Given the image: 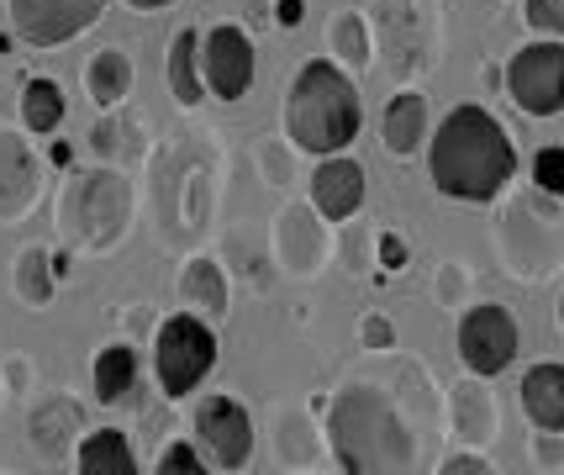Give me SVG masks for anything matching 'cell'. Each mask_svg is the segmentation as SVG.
Here are the masks:
<instances>
[{
  "label": "cell",
  "mask_w": 564,
  "mask_h": 475,
  "mask_svg": "<svg viewBox=\"0 0 564 475\" xmlns=\"http://www.w3.org/2000/svg\"><path fill=\"white\" fill-rule=\"evenodd\" d=\"M507 96L528 117H560L564 111V43L560 37H539V43L512 53V64H507Z\"/></svg>",
  "instance_id": "cell-9"
},
{
  "label": "cell",
  "mask_w": 564,
  "mask_h": 475,
  "mask_svg": "<svg viewBox=\"0 0 564 475\" xmlns=\"http://www.w3.org/2000/svg\"><path fill=\"white\" fill-rule=\"evenodd\" d=\"M212 365H217V333L200 317L180 312L170 323H159V333H153V376H159L164 401L191 397L200 380L212 376Z\"/></svg>",
  "instance_id": "cell-8"
},
{
  "label": "cell",
  "mask_w": 564,
  "mask_h": 475,
  "mask_svg": "<svg viewBox=\"0 0 564 475\" xmlns=\"http://www.w3.org/2000/svg\"><path fill=\"white\" fill-rule=\"evenodd\" d=\"M533 465L539 471H564V433H543L533 439Z\"/></svg>",
  "instance_id": "cell-37"
},
{
  "label": "cell",
  "mask_w": 564,
  "mask_h": 475,
  "mask_svg": "<svg viewBox=\"0 0 564 475\" xmlns=\"http://www.w3.org/2000/svg\"><path fill=\"white\" fill-rule=\"evenodd\" d=\"M322 454L317 428H312V412L295 407V412H280V460L291 471H312V460Z\"/></svg>",
  "instance_id": "cell-30"
},
{
  "label": "cell",
  "mask_w": 564,
  "mask_h": 475,
  "mask_svg": "<svg viewBox=\"0 0 564 475\" xmlns=\"http://www.w3.org/2000/svg\"><path fill=\"white\" fill-rule=\"evenodd\" d=\"M127 6H138V11H159V6H170V0H127Z\"/></svg>",
  "instance_id": "cell-43"
},
{
  "label": "cell",
  "mask_w": 564,
  "mask_h": 475,
  "mask_svg": "<svg viewBox=\"0 0 564 475\" xmlns=\"http://www.w3.org/2000/svg\"><path fill=\"white\" fill-rule=\"evenodd\" d=\"M180 301L191 312H206V317H227V276H221L217 259H185L180 270Z\"/></svg>",
  "instance_id": "cell-24"
},
{
  "label": "cell",
  "mask_w": 564,
  "mask_h": 475,
  "mask_svg": "<svg viewBox=\"0 0 564 475\" xmlns=\"http://www.w3.org/2000/svg\"><path fill=\"white\" fill-rule=\"evenodd\" d=\"M522 22L539 37H564V0H522Z\"/></svg>",
  "instance_id": "cell-31"
},
{
  "label": "cell",
  "mask_w": 564,
  "mask_h": 475,
  "mask_svg": "<svg viewBox=\"0 0 564 475\" xmlns=\"http://www.w3.org/2000/svg\"><path fill=\"white\" fill-rule=\"evenodd\" d=\"M170 90H174L180 106H200V96H206V85H200V32L196 26L174 32V43H170Z\"/></svg>",
  "instance_id": "cell-26"
},
{
  "label": "cell",
  "mask_w": 564,
  "mask_h": 475,
  "mask_svg": "<svg viewBox=\"0 0 564 475\" xmlns=\"http://www.w3.org/2000/svg\"><path fill=\"white\" fill-rule=\"evenodd\" d=\"M227 475H243V471H227Z\"/></svg>",
  "instance_id": "cell-46"
},
{
  "label": "cell",
  "mask_w": 564,
  "mask_h": 475,
  "mask_svg": "<svg viewBox=\"0 0 564 475\" xmlns=\"http://www.w3.org/2000/svg\"><path fill=\"white\" fill-rule=\"evenodd\" d=\"M312 206H317L327 223H348L365 206V170L348 153H327L317 170H312Z\"/></svg>",
  "instance_id": "cell-18"
},
{
  "label": "cell",
  "mask_w": 564,
  "mask_h": 475,
  "mask_svg": "<svg viewBox=\"0 0 564 475\" xmlns=\"http://www.w3.org/2000/svg\"><path fill=\"white\" fill-rule=\"evenodd\" d=\"M469 291V276H465V265H443L438 270V301L443 306H459V296Z\"/></svg>",
  "instance_id": "cell-38"
},
{
  "label": "cell",
  "mask_w": 564,
  "mask_h": 475,
  "mask_svg": "<svg viewBox=\"0 0 564 475\" xmlns=\"http://www.w3.org/2000/svg\"><path fill=\"white\" fill-rule=\"evenodd\" d=\"M85 85H90V100L100 111L127 106V96H132V58L122 48H100L90 58V69H85Z\"/></svg>",
  "instance_id": "cell-25"
},
{
  "label": "cell",
  "mask_w": 564,
  "mask_h": 475,
  "mask_svg": "<svg viewBox=\"0 0 564 475\" xmlns=\"http://www.w3.org/2000/svg\"><path fill=\"white\" fill-rule=\"evenodd\" d=\"M153 475H206V465H200V454L191 444H170V450L159 454Z\"/></svg>",
  "instance_id": "cell-35"
},
{
  "label": "cell",
  "mask_w": 564,
  "mask_h": 475,
  "mask_svg": "<svg viewBox=\"0 0 564 475\" xmlns=\"http://www.w3.org/2000/svg\"><path fill=\"white\" fill-rule=\"evenodd\" d=\"M74 475H138V454H132L122 428H96V433L79 444Z\"/></svg>",
  "instance_id": "cell-22"
},
{
  "label": "cell",
  "mask_w": 564,
  "mask_h": 475,
  "mask_svg": "<svg viewBox=\"0 0 564 475\" xmlns=\"http://www.w3.org/2000/svg\"><path fill=\"white\" fill-rule=\"evenodd\" d=\"M291 475H317V471H291Z\"/></svg>",
  "instance_id": "cell-45"
},
{
  "label": "cell",
  "mask_w": 564,
  "mask_h": 475,
  "mask_svg": "<svg viewBox=\"0 0 564 475\" xmlns=\"http://www.w3.org/2000/svg\"><path fill=\"white\" fill-rule=\"evenodd\" d=\"M496 253L501 270L522 285L560 276L564 265V206L539 185H507L496 212Z\"/></svg>",
  "instance_id": "cell-5"
},
{
  "label": "cell",
  "mask_w": 564,
  "mask_h": 475,
  "mask_svg": "<svg viewBox=\"0 0 564 475\" xmlns=\"http://www.w3.org/2000/svg\"><path fill=\"white\" fill-rule=\"evenodd\" d=\"M221 149L212 132H180L153 153V217L164 249H191L217 217Z\"/></svg>",
  "instance_id": "cell-3"
},
{
  "label": "cell",
  "mask_w": 564,
  "mask_h": 475,
  "mask_svg": "<svg viewBox=\"0 0 564 475\" xmlns=\"http://www.w3.org/2000/svg\"><path fill=\"white\" fill-rule=\"evenodd\" d=\"M517 344H522V327L507 306H469L465 317H459V359H465L469 376H501L507 365L517 359Z\"/></svg>",
  "instance_id": "cell-12"
},
{
  "label": "cell",
  "mask_w": 564,
  "mask_h": 475,
  "mask_svg": "<svg viewBox=\"0 0 564 475\" xmlns=\"http://www.w3.org/2000/svg\"><path fill=\"white\" fill-rule=\"evenodd\" d=\"M322 439L333 444V460L344 475H427L433 439L417 428L386 386L375 380H344L327 397Z\"/></svg>",
  "instance_id": "cell-1"
},
{
  "label": "cell",
  "mask_w": 564,
  "mask_h": 475,
  "mask_svg": "<svg viewBox=\"0 0 564 475\" xmlns=\"http://www.w3.org/2000/svg\"><path fill=\"white\" fill-rule=\"evenodd\" d=\"M11 32L26 48H64L106 17V0H6Z\"/></svg>",
  "instance_id": "cell-10"
},
{
  "label": "cell",
  "mask_w": 564,
  "mask_h": 475,
  "mask_svg": "<svg viewBox=\"0 0 564 475\" xmlns=\"http://www.w3.org/2000/svg\"><path fill=\"white\" fill-rule=\"evenodd\" d=\"M560 327H564V296H560Z\"/></svg>",
  "instance_id": "cell-44"
},
{
  "label": "cell",
  "mask_w": 564,
  "mask_h": 475,
  "mask_svg": "<svg viewBox=\"0 0 564 475\" xmlns=\"http://www.w3.org/2000/svg\"><path fill=\"white\" fill-rule=\"evenodd\" d=\"M533 185L564 201V149H560V143H554V149H539V153H533Z\"/></svg>",
  "instance_id": "cell-32"
},
{
  "label": "cell",
  "mask_w": 564,
  "mask_h": 475,
  "mask_svg": "<svg viewBox=\"0 0 564 475\" xmlns=\"http://www.w3.org/2000/svg\"><path fill=\"white\" fill-rule=\"evenodd\" d=\"M359 344H365L369 354H391L395 349V327L386 312H369L365 323H359Z\"/></svg>",
  "instance_id": "cell-34"
},
{
  "label": "cell",
  "mask_w": 564,
  "mask_h": 475,
  "mask_svg": "<svg viewBox=\"0 0 564 475\" xmlns=\"http://www.w3.org/2000/svg\"><path fill=\"white\" fill-rule=\"evenodd\" d=\"M448 428H454V439H459L465 450L496 444V433H501V401L491 397L486 376H469L448 391Z\"/></svg>",
  "instance_id": "cell-16"
},
{
  "label": "cell",
  "mask_w": 564,
  "mask_h": 475,
  "mask_svg": "<svg viewBox=\"0 0 564 475\" xmlns=\"http://www.w3.org/2000/svg\"><path fill=\"white\" fill-rule=\"evenodd\" d=\"M48 259H53V276H58V280H64V276H69V270H74V253H69V249L48 253Z\"/></svg>",
  "instance_id": "cell-41"
},
{
  "label": "cell",
  "mask_w": 564,
  "mask_h": 475,
  "mask_svg": "<svg viewBox=\"0 0 564 475\" xmlns=\"http://www.w3.org/2000/svg\"><path fill=\"white\" fill-rule=\"evenodd\" d=\"M438 6L433 0H375V32L369 43L380 48L391 79H412L438 64Z\"/></svg>",
  "instance_id": "cell-7"
},
{
  "label": "cell",
  "mask_w": 564,
  "mask_h": 475,
  "mask_svg": "<svg viewBox=\"0 0 564 475\" xmlns=\"http://www.w3.org/2000/svg\"><path fill=\"white\" fill-rule=\"evenodd\" d=\"M132 180L127 170H74L64 180V191L53 201V217H58V238L69 253H111L132 227Z\"/></svg>",
  "instance_id": "cell-6"
},
{
  "label": "cell",
  "mask_w": 564,
  "mask_h": 475,
  "mask_svg": "<svg viewBox=\"0 0 564 475\" xmlns=\"http://www.w3.org/2000/svg\"><path fill=\"white\" fill-rule=\"evenodd\" d=\"M79 428H85L79 401L74 397H48V401H37L32 418H26V444H32V454H37L43 465H64L69 450L79 444Z\"/></svg>",
  "instance_id": "cell-17"
},
{
  "label": "cell",
  "mask_w": 564,
  "mask_h": 475,
  "mask_svg": "<svg viewBox=\"0 0 564 475\" xmlns=\"http://www.w3.org/2000/svg\"><path fill=\"white\" fill-rule=\"evenodd\" d=\"M291 143H274V138H259V164H264V180H270L274 191H285L291 185Z\"/></svg>",
  "instance_id": "cell-33"
},
{
  "label": "cell",
  "mask_w": 564,
  "mask_h": 475,
  "mask_svg": "<svg viewBox=\"0 0 564 475\" xmlns=\"http://www.w3.org/2000/svg\"><path fill=\"white\" fill-rule=\"evenodd\" d=\"M0 475H17V471H0Z\"/></svg>",
  "instance_id": "cell-47"
},
{
  "label": "cell",
  "mask_w": 564,
  "mask_h": 475,
  "mask_svg": "<svg viewBox=\"0 0 564 475\" xmlns=\"http://www.w3.org/2000/svg\"><path fill=\"white\" fill-rule=\"evenodd\" d=\"M48 159H53V164H58V170H69V164H74V149H69V143H53V149H48Z\"/></svg>",
  "instance_id": "cell-42"
},
{
  "label": "cell",
  "mask_w": 564,
  "mask_h": 475,
  "mask_svg": "<svg viewBox=\"0 0 564 475\" xmlns=\"http://www.w3.org/2000/svg\"><path fill=\"white\" fill-rule=\"evenodd\" d=\"M327 53H333V64L338 69H369L375 64V43H369V17L365 11H338L333 22H327Z\"/></svg>",
  "instance_id": "cell-23"
},
{
  "label": "cell",
  "mask_w": 564,
  "mask_h": 475,
  "mask_svg": "<svg viewBox=\"0 0 564 475\" xmlns=\"http://www.w3.org/2000/svg\"><path fill=\"white\" fill-rule=\"evenodd\" d=\"M274 259L295 280H312L327 270V259H333V227H327V217H322L312 201H291L274 217Z\"/></svg>",
  "instance_id": "cell-11"
},
{
  "label": "cell",
  "mask_w": 564,
  "mask_h": 475,
  "mask_svg": "<svg viewBox=\"0 0 564 475\" xmlns=\"http://www.w3.org/2000/svg\"><path fill=\"white\" fill-rule=\"evenodd\" d=\"M274 26H301L306 22V0H274Z\"/></svg>",
  "instance_id": "cell-40"
},
{
  "label": "cell",
  "mask_w": 564,
  "mask_h": 475,
  "mask_svg": "<svg viewBox=\"0 0 564 475\" xmlns=\"http://www.w3.org/2000/svg\"><path fill=\"white\" fill-rule=\"evenodd\" d=\"M427 122H433L427 96H422V90H401V96H391L386 117H380V138H386V149H391L395 159H412V153L427 143Z\"/></svg>",
  "instance_id": "cell-20"
},
{
  "label": "cell",
  "mask_w": 564,
  "mask_h": 475,
  "mask_svg": "<svg viewBox=\"0 0 564 475\" xmlns=\"http://www.w3.org/2000/svg\"><path fill=\"white\" fill-rule=\"evenodd\" d=\"M433 475H501V471H496V465L480 450H459V454H448V460H443Z\"/></svg>",
  "instance_id": "cell-36"
},
{
  "label": "cell",
  "mask_w": 564,
  "mask_h": 475,
  "mask_svg": "<svg viewBox=\"0 0 564 475\" xmlns=\"http://www.w3.org/2000/svg\"><path fill=\"white\" fill-rule=\"evenodd\" d=\"M359 122H365V111H359L354 79L327 58L301 64V75L285 90V132H291L295 149L317 153V159L344 153L359 138Z\"/></svg>",
  "instance_id": "cell-4"
},
{
  "label": "cell",
  "mask_w": 564,
  "mask_h": 475,
  "mask_svg": "<svg viewBox=\"0 0 564 475\" xmlns=\"http://www.w3.org/2000/svg\"><path fill=\"white\" fill-rule=\"evenodd\" d=\"M427 175L448 201H496L517 175V143L486 106H454L427 138Z\"/></svg>",
  "instance_id": "cell-2"
},
{
  "label": "cell",
  "mask_w": 564,
  "mask_h": 475,
  "mask_svg": "<svg viewBox=\"0 0 564 475\" xmlns=\"http://www.w3.org/2000/svg\"><path fill=\"white\" fill-rule=\"evenodd\" d=\"M90 149L111 164V170H132L148 159V132H143V117L132 106H117L106 111L96 127H90Z\"/></svg>",
  "instance_id": "cell-19"
},
{
  "label": "cell",
  "mask_w": 564,
  "mask_h": 475,
  "mask_svg": "<svg viewBox=\"0 0 564 475\" xmlns=\"http://www.w3.org/2000/svg\"><path fill=\"white\" fill-rule=\"evenodd\" d=\"M132 386H138V354H132V344H106L96 354V401L117 407L122 397H132Z\"/></svg>",
  "instance_id": "cell-27"
},
{
  "label": "cell",
  "mask_w": 564,
  "mask_h": 475,
  "mask_svg": "<svg viewBox=\"0 0 564 475\" xmlns=\"http://www.w3.org/2000/svg\"><path fill=\"white\" fill-rule=\"evenodd\" d=\"M43 196V159L32 153L26 132L0 127V223H22Z\"/></svg>",
  "instance_id": "cell-15"
},
{
  "label": "cell",
  "mask_w": 564,
  "mask_h": 475,
  "mask_svg": "<svg viewBox=\"0 0 564 475\" xmlns=\"http://www.w3.org/2000/svg\"><path fill=\"white\" fill-rule=\"evenodd\" d=\"M64 127V90L53 79H26L22 85V132L48 138Z\"/></svg>",
  "instance_id": "cell-28"
},
{
  "label": "cell",
  "mask_w": 564,
  "mask_h": 475,
  "mask_svg": "<svg viewBox=\"0 0 564 475\" xmlns=\"http://www.w3.org/2000/svg\"><path fill=\"white\" fill-rule=\"evenodd\" d=\"M196 444L217 471H243L253 454V418L243 412V401L232 397H206L196 407Z\"/></svg>",
  "instance_id": "cell-13"
},
{
  "label": "cell",
  "mask_w": 564,
  "mask_h": 475,
  "mask_svg": "<svg viewBox=\"0 0 564 475\" xmlns=\"http://www.w3.org/2000/svg\"><path fill=\"white\" fill-rule=\"evenodd\" d=\"M522 412L543 433H564V365L543 359L522 376Z\"/></svg>",
  "instance_id": "cell-21"
},
{
  "label": "cell",
  "mask_w": 564,
  "mask_h": 475,
  "mask_svg": "<svg viewBox=\"0 0 564 475\" xmlns=\"http://www.w3.org/2000/svg\"><path fill=\"white\" fill-rule=\"evenodd\" d=\"M406 265V244L395 233H380V270H401Z\"/></svg>",
  "instance_id": "cell-39"
},
{
  "label": "cell",
  "mask_w": 564,
  "mask_h": 475,
  "mask_svg": "<svg viewBox=\"0 0 564 475\" xmlns=\"http://www.w3.org/2000/svg\"><path fill=\"white\" fill-rule=\"evenodd\" d=\"M11 285H17V301H22V306H48L53 285H58L53 259L43 249H22L17 253V270H11Z\"/></svg>",
  "instance_id": "cell-29"
},
{
  "label": "cell",
  "mask_w": 564,
  "mask_h": 475,
  "mask_svg": "<svg viewBox=\"0 0 564 475\" xmlns=\"http://www.w3.org/2000/svg\"><path fill=\"white\" fill-rule=\"evenodd\" d=\"M200 85L217 100H238L253 85V43L243 26H212L200 43Z\"/></svg>",
  "instance_id": "cell-14"
}]
</instances>
